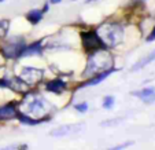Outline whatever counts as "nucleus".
<instances>
[{
	"label": "nucleus",
	"mask_w": 155,
	"mask_h": 150,
	"mask_svg": "<svg viewBox=\"0 0 155 150\" xmlns=\"http://www.w3.org/2000/svg\"><path fill=\"white\" fill-rule=\"evenodd\" d=\"M113 55L110 54L108 48L106 50H99L95 51V53H89L87 61V66L84 69V77H94L96 74L102 73L104 70L113 68Z\"/></svg>",
	"instance_id": "f257e3e1"
},
{
	"label": "nucleus",
	"mask_w": 155,
	"mask_h": 150,
	"mask_svg": "<svg viewBox=\"0 0 155 150\" xmlns=\"http://www.w3.org/2000/svg\"><path fill=\"white\" fill-rule=\"evenodd\" d=\"M96 32L106 47L114 48L122 43L125 29L120 22H104L96 28Z\"/></svg>",
	"instance_id": "f03ea898"
},
{
	"label": "nucleus",
	"mask_w": 155,
	"mask_h": 150,
	"mask_svg": "<svg viewBox=\"0 0 155 150\" xmlns=\"http://www.w3.org/2000/svg\"><path fill=\"white\" fill-rule=\"evenodd\" d=\"M22 105H25L28 114H32V117H35V118H37V117L45 118L44 116L48 114V112H50L48 109L51 107L41 97H36L33 94H26ZM47 118H50V117H47Z\"/></svg>",
	"instance_id": "7ed1b4c3"
},
{
	"label": "nucleus",
	"mask_w": 155,
	"mask_h": 150,
	"mask_svg": "<svg viewBox=\"0 0 155 150\" xmlns=\"http://www.w3.org/2000/svg\"><path fill=\"white\" fill-rule=\"evenodd\" d=\"M25 46H26L25 37L14 36V37L7 39V40L3 41V44L0 47V53L6 59H18Z\"/></svg>",
	"instance_id": "20e7f679"
},
{
	"label": "nucleus",
	"mask_w": 155,
	"mask_h": 150,
	"mask_svg": "<svg viewBox=\"0 0 155 150\" xmlns=\"http://www.w3.org/2000/svg\"><path fill=\"white\" fill-rule=\"evenodd\" d=\"M81 46L85 51L88 53H95L99 50H106V44L99 37L96 30H85L81 32Z\"/></svg>",
	"instance_id": "39448f33"
},
{
	"label": "nucleus",
	"mask_w": 155,
	"mask_h": 150,
	"mask_svg": "<svg viewBox=\"0 0 155 150\" xmlns=\"http://www.w3.org/2000/svg\"><path fill=\"white\" fill-rule=\"evenodd\" d=\"M19 77L26 85L32 87V85H37L44 79V70L43 69H37L33 66H24L19 73Z\"/></svg>",
	"instance_id": "423d86ee"
},
{
	"label": "nucleus",
	"mask_w": 155,
	"mask_h": 150,
	"mask_svg": "<svg viewBox=\"0 0 155 150\" xmlns=\"http://www.w3.org/2000/svg\"><path fill=\"white\" fill-rule=\"evenodd\" d=\"M44 51V47H43V39H40V40L37 41H33L32 44H28L24 47V50H22V53H21V56L19 58H22V56H33V55H41Z\"/></svg>",
	"instance_id": "0eeeda50"
},
{
	"label": "nucleus",
	"mask_w": 155,
	"mask_h": 150,
	"mask_svg": "<svg viewBox=\"0 0 155 150\" xmlns=\"http://www.w3.org/2000/svg\"><path fill=\"white\" fill-rule=\"evenodd\" d=\"M18 109L15 103H7V105L0 106V120H11V118H17Z\"/></svg>",
	"instance_id": "6e6552de"
},
{
	"label": "nucleus",
	"mask_w": 155,
	"mask_h": 150,
	"mask_svg": "<svg viewBox=\"0 0 155 150\" xmlns=\"http://www.w3.org/2000/svg\"><path fill=\"white\" fill-rule=\"evenodd\" d=\"M114 72H117V69L111 68V69H108V70H104V72H102V73L96 74V76H94V77H89V79H88L87 81L82 83V84L80 85L78 88H82V87H89V85H96V84H99V83H102L103 80L107 79V77L110 76L111 73H114Z\"/></svg>",
	"instance_id": "1a4fd4ad"
},
{
	"label": "nucleus",
	"mask_w": 155,
	"mask_h": 150,
	"mask_svg": "<svg viewBox=\"0 0 155 150\" xmlns=\"http://www.w3.org/2000/svg\"><path fill=\"white\" fill-rule=\"evenodd\" d=\"M45 90L52 94H62L64 90H68V83H64L61 79L51 80V81L45 83Z\"/></svg>",
	"instance_id": "9d476101"
},
{
	"label": "nucleus",
	"mask_w": 155,
	"mask_h": 150,
	"mask_svg": "<svg viewBox=\"0 0 155 150\" xmlns=\"http://www.w3.org/2000/svg\"><path fill=\"white\" fill-rule=\"evenodd\" d=\"M132 95L140 98L147 105H151V103L155 102V88H152V87H147V88H143V90H140V91H136Z\"/></svg>",
	"instance_id": "9b49d317"
},
{
	"label": "nucleus",
	"mask_w": 155,
	"mask_h": 150,
	"mask_svg": "<svg viewBox=\"0 0 155 150\" xmlns=\"http://www.w3.org/2000/svg\"><path fill=\"white\" fill-rule=\"evenodd\" d=\"M80 125H62V127H58V128H55V130H52L50 132L51 136H56V138H59V136H64V135H69V134H73L76 132V131H78Z\"/></svg>",
	"instance_id": "f8f14e48"
},
{
	"label": "nucleus",
	"mask_w": 155,
	"mask_h": 150,
	"mask_svg": "<svg viewBox=\"0 0 155 150\" xmlns=\"http://www.w3.org/2000/svg\"><path fill=\"white\" fill-rule=\"evenodd\" d=\"M44 17V11L41 9H32L30 11L26 12V19L29 21V24L37 25Z\"/></svg>",
	"instance_id": "ddd939ff"
},
{
	"label": "nucleus",
	"mask_w": 155,
	"mask_h": 150,
	"mask_svg": "<svg viewBox=\"0 0 155 150\" xmlns=\"http://www.w3.org/2000/svg\"><path fill=\"white\" fill-rule=\"evenodd\" d=\"M17 118L22 124H26V125H37V124H41V123H44V121L48 120V118H33L32 116L24 114V113H18Z\"/></svg>",
	"instance_id": "4468645a"
},
{
	"label": "nucleus",
	"mask_w": 155,
	"mask_h": 150,
	"mask_svg": "<svg viewBox=\"0 0 155 150\" xmlns=\"http://www.w3.org/2000/svg\"><path fill=\"white\" fill-rule=\"evenodd\" d=\"M152 61H155V50H154V51H151V53H150L148 55L146 56V58L140 59V61H139L137 63H135V65L132 66L130 70H132V72H137V70H140V69H143L144 66L150 65V63H151Z\"/></svg>",
	"instance_id": "2eb2a0df"
},
{
	"label": "nucleus",
	"mask_w": 155,
	"mask_h": 150,
	"mask_svg": "<svg viewBox=\"0 0 155 150\" xmlns=\"http://www.w3.org/2000/svg\"><path fill=\"white\" fill-rule=\"evenodd\" d=\"M10 29V19H0V39H4Z\"/></svg>",
	"instance_id": "dca6fc26"
},
{
	"label": "nucleus",
	"mask_w": 155,
	"mask_h": 150,
	"mask_svg": "<svg viewBox=\"0 0 155 150\" xmlns=\"http://www.w3.org/2000/svg\"><path fill=\"white\" fill-rule=\"evenodd\" d=\"M114 103H115V98L113 97V95H106V97L103 98V109H106V110L113 109Z\"/></svg>",
	"instance_id": "f3484780"
},
{
	"label": "nucleus",
	"mask_w": 155,
	"mask_h": 150,
	"mask_svg": "<svg viewBox=\"0 0 155 150\" xmlns=\"http://www.w3.org/2000/svg\"><path fill=\"white\" fill-rule=\"evenodd\" d=\"M74 109H76L77 112H80V113H85V112L88 110V103H87V102L77 103V105L74 106Z\"/></svg>",
	"instance_id": "a211bd4d"
},
{
	"label": "nucleus",
	"mask_w": 155,
	"mask_h": 150,
	"mask_svg": "<svg viewBox=\"0 0 155 150\" xmlns=\"http://www.w3.org/2000/svg\"><path fill=\"white\" fill-rule=\"evenodd\" d=\"M122 121V118H118V120H107V121H103L102 125H117Z\"/></svg>",
	"instance_id": "6ab92c4d"
},
{
	"label": "nucleus",
	"mask_w": 155,
	"mask_h": 150,
	"mask_svg": "<svg viewBox=\"0 0 155 150\" xmlns=\"http://www.w3.org/2000/svg\"><path fill=\"white\" fill-rule=\"evenodd\" d=\"M130 145H132V142H125V143H122V145H118V146L111 147V149H107V150H124V149H125V147L130 146Z\"/></svg>",
	"instance_id": "aec40b11"
},
{
	"label": "nucleus",
	"mask_w": 155,
	"mask_h": 150,
	"mask_svg": "<svg viewBox=\"0 0 155 150\" xmlns=\"http://www.w3.org/2000/svg\"><path fill=\"white\" fill-rule=\"evenodd\" d=\"M147 43H151V41H154L155 40V25L152 26V30H151V33H150L148 36H147Z\"/></svg>",
	"instance_id": "412c9836"
},
{
	"label": "nucleus",
	"mask_w": 155,
	"mask_h": 150,
	"mask_svg": "<svg viewBox=\"0 0 155 150\" xmlns=\"http://www.w3.org/2000/svg\"><path fill=\"white\" fill-rule=\"evenodd\" d=\"M41 10H43V11H44V14H45V12H47L48 10H50V4H48V3H45V4H44V7H43V9H41Z\"/></svg>",
	"instance_id": "4be33fe9"
},
{
	"label": "nucleus",
	"mask_w": 155,
	"mask_h": 150,
	"mask_svg": "<svg viewBox=\"0 0 155 150\" xmlns=\"http://www.w3.org/2000/svg\"><path fill=\"white\" fill-rule=\"evenodd\" d=\"M0 150H15V146H7V147H3Z\"/></svg>",
	"instance_id": "5701e85b"
},
{
	"label": "nucleus",
	"mask_w": 155,
	"mask_h": 150,
	"mask_svg": "<svg viewBox=\"0 0 155 150\" xmlns=\"http://www.w3.org/2000/svg\"><path fill=\"white\" fill-rule=\"evenodd\" d=\"M62 0H50V3L51 4H58V3H61Z\"/></svg>",
	"instance_id": "b1692460"
},
{
	"label": "nucleus",
	"mask_w": 155,
	"mask_h": 150,
	"mask_svg": "<svg viewBox=\"0 0 155 150\" xmlns=\"http://www.w3.org/2000/svg\"><path fill=\"white\" fill-rule=\"evenodd\" d=\"M94 2H96V0H85V3H94Z\"/></svg>",
	"instance_id": "393cba45"
},
{
	"label": "nucleus",
	"mask_w": 155,
	"mask_h": 150,
	"mask_svg": "<svg viewBox=\"0 0 155 150\" xmlns=\"http://www.w3.org/2000/svg\"><path fill=\"white\" fill-rule=\"evenodd\" d=\"M3 2H4V0H0V3H3Z\"/></svg>",
	"instance_id": "a878e982"
}]
</instances>
